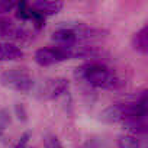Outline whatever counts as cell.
<instances>
[{
  "mask_svg": "<svg viewBox=\"0 0 148 148\" xmlns=\"http://www.w3.org/2000/svg\"><path fill=\"white\" fill-rule=\"evenodd\" d=\"M74 77L79 80H84L90 86L99 87V89L113 90V89H119L121 86H123V82L116 74H113L108 67L97 64V62H90V64L77 67L74 70Z\"/></svg>",
  "mask_w": 148,
  "mask_h": 148,
  "instance_id": "obj_1",
  "label": "cell"
},
{
  "mask_svg": "<svg viewBox=\"0 0 148 148\" xmlns=\"http://www.w3.org/2000/svg\"><path fill=\"white\" fill-rule=\"evenodd\" d=\"M0 84L19 93H29L35 86L32 76L23 68H12L0 74Z\"/></svg>",
  "mask_w": 148,
  "mask_h": 148,
  "instance_id": "obj_2",
  "label": "cell"
},
{
  "mask_svg": "<svg viewBox=\"0 0 148 148\" xmlns=\"http://www.w3.org/2000/svg\"><path fill=\"white\" fill-rule=\"evenodd\" d=\"M60 28L68 29L71 31L77 38V42L80 41H95V39H100L105 32L97 29V28H92L83 22H61Z\"/></svg>",
  "mask_w": 148,
  "mask_h": 148,
  "instance_id": "obj_3",
  "label": "cell"
},
{
  "mask_svg": "<svg viewBox=\"0 0 148 148\" xmlns=\"http://www.w3.org/2000/svg\"><path fill=\"white\" fill-rule=\"evenodd\" d=\"M65 60L67 58L64 57L62 51L58 47H44L36 49L35 52V62L41 67H49Z\"/></svg>",
  "mask_w": 148,
  "mask_h": 148,
  "instance_id": "obj_4",
  "label": "cell"
},
{
  "mask_svg": "<svg viewBox=\"0 0 148 148\" xmlns=\"http://www.w3.org/2000/svg\"><path fill=\"white\" fill-rule=\"evenodd\" d=\"M68 80L60 77V79H55V80H49L45 87H44V96L47 99H58L60 96H62L64 93L68 92Z\"/></svg>",
  "mask_w": 148,
  "mask_h": 148,
  "instance_id": "obj_5",
  "label": "cell"
},
{
  "mask_svg": "<svg viewBox=\"0 0 148 148\" xmlns=\"http://www.w3.org/2000/svg\"><path fill=\"white\" fill-rule=\"evenodd\" d=\"M31 8L36 10L39 15H42L44 18H47V16L57 15L64 8V3L57 2V0H38V2H34L31 5Z\"/></svg>",
  "mask_w": 148,
  "mask_h": 148,
  "instance_id": "obj_6",
  "label": "cell"
},
{
  "mask_svg": "<svg viewBox=\"0 0 148 148\" xmlns=\"http://www.w3.org/2000/svg\"><path fill=\"white\" fill-rule=\"evenodd\" d=\"M23 57L22 49L13 42H0V61H13Z\"/></svg>",
  "mask_w": 148,
  "mask_h": 148,
  "instance_id": "obj_7",
  "label": "cell"
},
{
  "mask_svg": "<svg viewBox=\"0 0 148 148\" xmlns=\"http://www.w3.org/2000/svg\"><path fill=\"white\" fill-rule=\"evenodd\" d=\"M51 39L57 44V47H68V45H73V44H77V38L71 31L68 29H64V28H60L57 31L52 32L51 35Z\"/></svg>",
  "mask_w": 148,
  "mask_h": 148,
  "instance_id": "obj_8",
  "label": "cell"
},
{
  "mask_svg": "<svg viewBox=\"0 0 148 148\" xmlns=\"http://www.w3.org/2000/svg\"><path fill=\"white\" fill-rule=\"evenodd\" d=\"M132 47L141 52V54H147L148 52V26L145 25L144 28H141L132 38Z\"/></svg>",
  "mask_w": 148,
  "mask_h": 148,
  "instance_id": "obj_9",
  "label": "cell"
},
{
  "mask_svg": "<svg viewBox=\"0 0 148 148\" xmlns=\"http://www.w3.org/2000/svg\"><path fill=\"white\" fill-rule=\"evenodd\" d=\"M100 119L106 123H116V122H122L123 116H122V110H121V105L115 103L108 106L102 113H100Z\"/></svg>",
  "mask_w": 148,
  "mask_h": 148,
  "instance_id": "obj_10",
  "label": "cell"
},
{
  "mask_svg": "<svg viewBox=\"0 0 148 148\" xmlns=\"http://www.w3.org/2000/svg\"><path fill=\"white\" fill-rule=\"evenodd\" d=\"M123 126L134 132V134H142L147 131V125L144 122V119H126V121H122Z\"/></svg>",
  "mask_w": 148,
  "mask_h": 148,
  "instance_id": "obj_11",
  "label": "cell"
},
{
  "mask_svg": "<svg viewBox=\"0 0 148 148\" xmlns=\"http://www.w3.org/2000/svg\"><path fill=\"white\" fill-rule=\"evenodd\" d=\"M119 148H139V142L134 135H121L118 138Z\"/></svg>",
  "mask_w": 148,
  "mask_h": 148,
  "instance_id": "obj_12",
  "label": "cell"
},
{
  "mask_svg": "<svg viewBox=\"0 0 148 148\" xmlns=\"http://www.w3.org/2000/svg\"><path fill=\"white\" fill-rule=\"evenodd\" d=\"M16 18L21 21H29L31 18V6L26 2L16 3Z\"/></svg>",
  "mask_w": 148,
  "mask_h": 148,
  "instance_id": "obj_13",
  "label": "cell"
},
{
  "mask_svg": "<svg viewBox=\"0 0 148 148\" xmlns=\"http://www.w3.org/2000/svg\"><path fill=\"white\" fill-rule=\"evenodd\" d=\"M9 123H10V112L8 109H0V135L6 131Z\"/></svg>",
  "mask_w": 148,
  "mask_h": 148,
  "instance_id": "obj_14",
  "label": "cell"
},
{
  "mask_svg": "<svg viewBox=\"0 0 148 148\" xmlns=\"http://www.w3.org/2000/svg\"><path fill=\"white\" fill-rule=\"evenodd\" d=\"M29 21L34 22V26L36 29H42L45 26V18L42 15H39L36 10H34L32 8H31V18H29Z\"/></svg>",
  "mask_w": 148,
  "mask_h": 148,
  "instance_id": "obj_15",
  "label": "cell"
},
{
  "mask_svg": "<svg viewBox=\"0 0 148 148\" xmlns=\"http://www.w3.org/2000/svg\"><path fill=\"white\" fill-rule=\"evenodd\" d=\"M44 142H45V148H62V145H61L60 139H58L55 135H52V134L45 135Z\"/></svg>",
  "mask_w": 148,
  "mask_h": 148,
  "instance_id": "obj_16",
  "label": "cell"
},
{
  "mask_svg": "<svg viewBox=\"0 0 148 148\" xmlns=\"http://www.w3.org/2000/svg\"><path fill=\"white\" fill-rule=\"evenodd\" d=\"M15 113H16V116H18V119L21 122H26L28 121V112H26V109H25V106L22 103H16L15 105Z\"/></svg>",
  "mask_w": 148,
  "mask_h": 148,
  "instance_id": "obj_17",
  "label": "cell"
},
{
  "mask_svg": "<svg viewBox=\"0 0 148 148\" xmlns=\"http://www.w3.org/2000/svg\"><path fill=\"white\" fill-rule=\"evenodd\" d=\"M16 8L15 2H9V0H0V15H5L8 12H12Z\"/></svg>",
  "mask_w": 148,
  "mask_h": 148,
  "instance_id": "obj_18",
  "label": "cell"
},
{
  "mask_svg": "<svg viewBox=\"0 0 148 148\" xmlns=\"http://www.w3.org/2000/svg\"><path fill=\"white\" fill-rule=\"evenodd\" d=\"M29 139H31V132H29V131H26L25 134H22V135H21V138H19V141L16 142L15 148H26V145H28Z\"/></svg>",
  "mask_w": 148,
  "mask_h": 148,
  "instance_id": "obj_19",
  "label": "cell"
}]
</instances>
